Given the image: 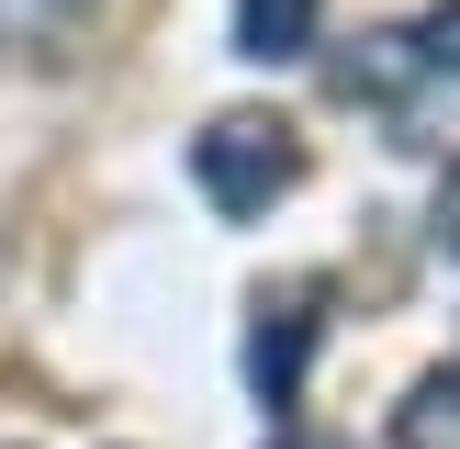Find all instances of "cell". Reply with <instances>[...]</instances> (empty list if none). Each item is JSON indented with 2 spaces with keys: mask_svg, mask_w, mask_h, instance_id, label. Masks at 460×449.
Here are the masks:
<instances>
[{
  "mask_svg": "<svg viewBox=\"0 0 460 449\" xmlns=\"http://www.w3.org/2000/svg\"><path fill=\"white\" fill-rule=\"evenodd\" d=\"M191 180L214 214H270V202L304 180V146H292L281 112H214V124L191 135Z\"/></svg>",
  "mask_w": 460,
  "mask_h": 449,
  "instance_id": "1",
  "label": "cell"
},
{
  "mask_svg": "<svg viewBox=\"0 0 460 449\" xmlns=\"http://www.w3.org/2000/svg\"><path fill=\"white\" fill-rule=\"evenodd\" d=\"M314 326H326V292L314 281H281L259 304V326H247V393L281 416L292 393H304V359H314Z\"/></svg>",
  "mask_w": 460,
  "mask_h": 449,
  "instance_id": "2",
  "label": "cell"
},
{
  "mask_svg": "<svg viewBox=\"0 0 460 449\" xmlns=\"http://www.w3.org/2000/svg\"><path fill=\"white\" fill-rule=\"evenodd\" d=\"M236 57H259V67L314 57V0H236Z\"/></svg>",
  "mask_w": 460,
  "mask_h": 449,
  "instance_id": "3",
  "label": "cell"
},
{
  "mask_svg": "<svg viewBox=\"0 0 460 449\" xmlns=\"http://www.w3.org/2000/svg\"><path fill=\"white\" fill-rule=\"evenodd\" d=\"M394 449H460V371H427L394 404Z\"/></svg>",
  "mask_w": 460,
  "mask_h": 449,
  "instance_id": "4",
  "label": "cell"
},
{
  "mask_svg": "<svg viewBox=\"0 0 460 449\" xmlns=\"http://www.w3.org/2000/svg\"><path fill=\"white\" fill-rule=\"evenodd\" d=\"M79 22H90V0H0V45H34V57L67 45Z\"/></svg>",
  "mask_w": 460,
  "mask_h": 449,
  "instance_id": "5",
  "label": "cell"
},
{
  "mask_svg": "<svg viewBox=\"0 0 460 449\" xmlns=\"http://www.w3.org/2000/svg\"><path fill=\"white\" fill-rule=\"evenodd\" d=\"M416 57L438 67V79H460V0H438V12L416 22Z\"/></svg>",
  "mask_w": 460,
  "mask_h": 449,
  "instance_id": "6",
  "label": "cell"
},
{
  "mask_svg": "<svg viewBox=\"0 0 460 449\" xmlns=\"http://www.w3.org/2000/svg\"><path fill=\"white\" fill-rule=\"evenodd\" d=\"M427 236H438L449 259H460V157H449V180H438V202H427Z\"/></svg>",
  "mask_w": 460,
  "mask_h": 449,
  "instance_id": "7",
  "label": "cell"
},
{
  "mask_svg": "<svg viewBox=\"0 0 460 449\" xmlns=\"http://www.w3.org/2000/svg\"><path fill=\"white\" fill-rule=\"evenodd\" d=\"M281 449H337V438H281Z\"/></svg>",
  "mask_w": 460,
  "mask_h": 449,
  "instance_id": "8",
  "label": "cell"
}]
</instances>
